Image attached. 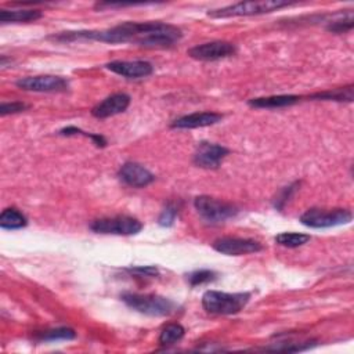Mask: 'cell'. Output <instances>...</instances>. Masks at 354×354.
Returning a JSON list of instances; mask_svg holds the SVG:
<instances>
[{
  "label": "cell",
  "mask_w": 354,
  "mask_h": 354,
  "mask_svg": "<svg viewBox=\"0 0 354 354\" xmlns=\"http://www.w3.org/2000/svg\"><path fill=\"white\" fill-rule=\"evenodd\" d=\"M75 337H76V332L71 328H57V329L46 330L44 333H40V336H39L40 340H48V342L71 340Z\"/></svg>",
  "instance_id": "22"
},
{
  "label": "cell",
  "mask_w": 354,
  "mask_h": 354,
  "mask_svg": "<svg viewBox=\"0 0 354 354\" xmlns=\"http://www.w3.org/2000/svg\"><path fill=\"white\" fill-rule=\"evenodd\" d=\"M213 249L227 256H242V254L260 252L263 249V245L249 238L224 236L213 242Z\"/></svg>",
  "instance_id": "9"
},
{
  "label": "cell",
  "mask_w": 354,
  "mask_h": 354,
  "mask_svg": "<svg viewBox=\"0 0 354 354\" xmlns=\"http://www.w3.org/2000/svg\"><path fill=\"white\" fill-rule=\"evenodd\" d=\"M105 66L106 69L127 79L145 77L153 72L152 65L147 61H112Z\"/></svg>",
  "instance_id": "12"
},
{
  "label": "cell",
  "mask_w": 354,
  "mask_h": 354,
  "mask_svg": "<svg viewBox=\"0 0 354 354\" xmlns=\"http://www.w3.org/2000/svg\"><path fill=\"white\" fill-rule=\"evenodd\" d=\"M90 228L98 234L115 235H134L141 231L142 224L130 216H115L98 218L90 224Z\"/></svg>",
  "instance_id": "7"
},
{
  "label": "cell",
  "mask_w": 354,
  "mask_h": 354,
  "mask_svg": "<svg viewBox=\"0 0 354 354\" xmlns=\"http://www.w3.org/2000/svg\"><path fill=\"white\" fill-rule=\"evenodd\" d=\"M228 152L230 151L223 145L203 141L194 153V163L203 169H217Z\"/></svg>",
  "instance_id": "11"
},
{
  "label": "cell",
  "mask_w": 354,
  "mask_h": 354,
  "mask_svg": "<svg viewBox=\"0 0 354 354\" xmlns=\"http://www.w3.org/2000/svg\"><path fill=\"white\" fill-rule=\"evenodd\" d=\"M292 3L282 0H260V1H241L231 4L223 8L212 10L207 12L212 18H230V17H246V15H259L288 7Z\"/></svg>",
  "instance_id": "3"
},
{
  "label": "cell",
  "mask_w": 354,
  "mask_h": 354,
  "mask_svg": "<svg viewBox=\"0 0 354 354\" xmlns=\"http://www.w3.org/2000/svg\"><path fill=\"white\" fill-rule=\"evenodd\" d=\"M194 206L203 220L213 224L232 218L238 213L236 206H234L232 203L223 202L207 195L196 196L194 201Z\"/></svg>",
  "instance_id": "5"
},
{
  "label": "cell",
  "mask_w": 354,
  "mask_h": 354,
  "mask_svg": "<svg viewBox=\"0 0 354 354\" xmlns=\"http://www.w3.org/2000/svg\"><path fill=\"white\" fill-rule=\"evenodd\" d=\"M216 277V272L214 271H210V270H199V271H195L192 274L188 275V282L192 285V286H196V285H202V283H206V282H210L213 281Z\"/></svg>",
  "instance_id": "23"
},
{
  "label": "cell",
  "mask_w": 354,
  "mask_h": 354,
  "mask_svg": "<svg viewBox=\"0 0 354 354\" xmlns=\"http://www.w3.org/2000/svg\"><path fill=\"white\" fill-rule=\"evenodd\" d=\"M249 299L250 295L246 292L227 293L218 290H206L202 296V306L210 314L230 315L243 310Z\"/></svg>",
  "instance_id": "1"
},
{
  "label": "cell",
  "mask_w": 354,
  "mask_h": 354,
  "mask_svg": "<svg viewBox=\"0 0 354 354\" xmlns=\"http://www.w3.org/2000/svg\"><path fill=\"white\" fill-rule=\"evenodd\" d=\"M129 105H130V97L127 94L115 93V94L106 97L105 100H102L101 102H98L91 109V113H93V116H95L98 119H104V118H109V116H113V115H118V113L126 111Z\"/></svg>",
  "instance_id": "13"
},
{
  "label": "cell",
  "mask_w": 354,
  "mask_h": 354,
  "mask_svg": "<svg viewBox=\"0 0 354 354\" xmlns=\"http://www.w3.org/2000/svg\"><path fill=\"white\" fill-rule=\"evenodd\" d=\"M300 101L299 95L293 94H282V95H270V97H259L249 100V105L254 108H282L289 106Z\"/></svg>",
  "instance_id": "16"
},
{
  "label": "cell",
  "mask_w": 354,
  "mask_h": 354,
  "mask_svg": "<svg viewBox=\"0 0 354 354\" xmlns=\"http://www.w3.org/2000/svg\"><path fill=\"white\" fill-rule=\"evenodd\" d=\"M26 217L17 209H4L0 214V227L6 230H17L26 225Z\"/></svg>",
  "instance_id": "18"
},
{
  "label": "cell",
  "mask_w": 354,
  "mask_h": 354,
  "mask_svg": "<svg viewBox=\"0 0 354 354\" xmlns=\"http://www.w3.org/2000/svg\"><path fill=\"white\" fill-rule=\"evenodd\" d=\"M311 239L308 234L301 232H281L275 236V242L285 248H297L307 243Z\"/></svg>",
  "instance_id": "20"
},
{
  "label": "cell",
  "mask_w": 354,
  "mask_h": 354,
  "mask_svg": "<svg viewBox=\"0 0 354 354\" xmlns=\"http://www.w3.org/2000/svg\"><path fill=\"white\" fill-rule=\"evenodd\" d=\"M19 88L28 91L39 93H59L68 88V80L61 76L41 75V76H28L17 80L15 83Z\"/></svg>",
  "instance_id": "8"
},
{
  "label": "cell",
  "mask_w": 354,
  "mask_h": 354,
  "mask_svg": "<svg viewBox=\"0 0 354 354\" xmlns=\"http://www.w3.org/2000/svg\"><path fill=\"white\" fill-rule=\"evenodd\" d=\"M40 10H1L0 22H30L41 18Z\"/></svg>",
  "instance_id": "17"
},
{
  "label": "cell",
  "mask_w": 354,
  "mask_h": 354,
  "mask_svg": "<svg viewBox=\"0 0 354 354\" xmlns=\"http://www.w3.org/2000/svg\"><path fill=\"white\" fill-rule=\"evenodd\" d=\"M181 36V30L174 25L149 22L147 32L138 39L137 44L147 48H166L176 44Z\"/></svg>",
  "instance_id": "4"
},
{
  "label": "cell",
  "mask_w": 354,
  "mask_h": 354,
  "mask_svg": "<svg viewBox=\"0 0 354 354\" xmlns=\"http://www.w3.org/2000/svg\"><path fill=\"white\" fill-rule=\"evenodd\" d=\"M353 90H354V86L348 84L346 87H340V88L324 91V93H317V94L311 95V98L330 100V101H348V102H351L353 101Z\"/></svg>",
  "instance_id": "19"
},
{
  "label": "cell",
  "mask_w": 354,
  "mask_h": 354,
  "mask_svg": "<svg viewBox=\"0 0 354 354\" xmlns=\"http://www.w3.org/2000/svg\"><path fill=\"white\" fill-rule=\"evenodd\" d=\"M353 214L346 209H318L311 207L300 216L301 224L311 228H328L350 223Z\"/></svg>",
  "instance_id": "6"
},
{
  "label": "cell",
  "mask_w": 354,
  "mask_h": 354,
  "mask_svg": "<svg viewBox=\"0 0 354 354\" xmlns=\"http://www.w3.org/2000/svg\"><path fill=\"white\" fill-rule=\"evenodd\" d=\"M184 333H185V330L180 324H169L162 329V332L159 335V343L162 346L174 344L183 339Z\"/></svg>",
  "instance_id": "21"
},
{
  "label": "cell",
  "mask_w": 354,
  "mask_h": 354,
  "mask_svg": "<svg viewBox=\"0 0 354 354\" xmlns=\"http://www.w3.org/2000/svg\"><path fill=\"white\" fill-rule=\"evenodd\" d=\"M236 51L235 46L228 41H209L194 46L188 50V55L191 58L199 61H216L220 58H225L232 55Z\"/></svg>",
  "instance_id": "10"
},
{
  "label": "cell",
  "mask_w": 354,
  "mask_h": 354,
  "mask_svg": "<svg viewBox=\"0 0 354 354\" xmlns=\"http://www.w3.org/2000/svg\"><path fill=\"white\" fill-rule=\"evenodd\" d=\"M131 272H138L144 277H153L158 274V270L155 267H134V268H130Z\"/></svg>",
  "instance_id": "27"
},
{
  "label": "cell",
  "mask_w": 354,
  "mask_h": 354,
  "mask_svg": "<svg viewBox=\"0 0 354 354\" xmlns=\"http://www.w3.org/2000/svg\"><path fill=\"white\" fill-rule=\"evenodd\" d=\"M119 177L127 185L136 188L145 187L155 180V176L149 170L136 162H126L119 170Z\"/></svg>",
  "instance_id": "14"
},
{
  "label": "cell",
  "mask_w": 354,
  "mask_h": 354,
  "mask_svg": "<svg viewBox=\"0 0 354 354\" xmlns=\"http://www.w3.org/2000/svg\"><path fill=\"white\" fill-rule=\"evenodd\" d=\"M28 108L26 104L19 102V101H14V102H3L0 105V115L6 116L8 113H17V112H22Z\"/></svg>",
  "instance_id": "26"
},
{
  "label": "cell",
  "mask_w": 354,
  "mask_h": 354,
  "mask_svg": "<svg viewBox=\"0 0 354 354\" xmlns=\"http://www.w3.org/2000/svg\"><path fill=\"white\" fill-rule=\"evenodd\" d=\"M223 119L221 113L217 112H195L176 119L171 123L174 129H196L218 123Z\"/></svg>",
  "instance_id": "15"
},
{
  "label": "cell",
  "mask_w": 354,
  "mask_h": 354,
  "mask_svg": "<svg viewBox=\"0 0 354 354\" xmlns=\"http://www.w3.org/2000/svg\"><path fill=\"white\" fill-rule=\"evenodd\" d=\"M122 300L133 310L152 317H166L176 311L177 306L170 299L158 295L123 293Z\"/></svg>",
  "instance_id": "2"
},
{
  "label": "cell",
  "mask_w": 354,
  "mask_h": 354,
  "mask_svg": "<svg viewBox=\"0 0 354 354\" xmlns=\"http://www.w3.org/2000/svg\"><path fill=\"white\" fill-rule=\"evenodd\" d=\"M177 216V207L174 205H167L163 212L159 216V224L163 227H170L174 223V218Z\"/></svg>",
  "instance_id": "25"
},
{
  "label": "cell",
  "mask_w": 354,
  "mask_h": 354,
  "mask_svg": "<svg viewBox=\"0 0 354 354\" xmlns=\"http://www.w3.org/2000/svg\"><path fill=\"white\" fill-rule=\"evenodd\" d=\"M353 28V15H348L347 18L343 17V19H336L333 21L329 26H328V30L330 32H335V33H343V32H347Z\"/></svg>",
  "instance_id": "24"
}]
</instances>
